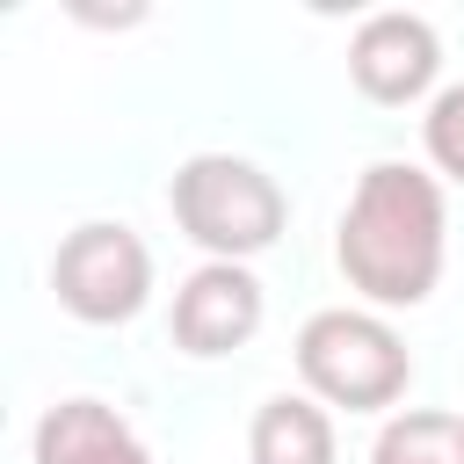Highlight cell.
<instances>
[{"mask_svg":"<svg viewBox=\"0 0 464 464\" xmlns=\"http://www.w3.org/2000/svg\"><path fill=\"white\" fill-rule=\"evenodd\" d=\"M442 254H450V210H442V181L406 167V160H377L362 167L341 225H334V261L348 276L355 297L406 312L428 304L442 283Z\"/></svg>","mask_w":464,"mask_h":464,"instance_id":"cell-1","label":"cell"},{"mask_svg":"<svg viewBox=\"0 0 464 464\" xmlns=\"http://www.w3.org/2000/svg\"><path fill=\"white\" fill-rule=\"evenodd\" d=\"M297 377L319 406H348V413H384L406 399L413 384V355L392 334V319L362 312V304H326L297 326Z\"/></svg>","mask_w":464,"mask_h":464,"instance_id":"cell-3","label":"cell"},{"mask_svg":"<svg viewBox=\"0 0 464 464\" xmlns=\"http://www.w3.org/2000/svg\"><path fill=\"white\" fill-rule=\"evenodd\" d=\"M167 210H174V225L210 261H254L290 225V196L276 188V174H261L239 152H196V160H181L174 181H167Z\"/></svg>","mask_w":464,"mask_h":464,"instance_id":"cell-2","label":"cell"},{"mask_svg":"<svg viewBox=\"0 0 464 464\" xmlns=\"http://www.w3.org/2000/svg\"><path fill=\"white\" fill-rule=\"evenodd\" d=\"M420 145H428V160H435L450 181H464V80L442 87V94L428 102V116H420Z\"/></svg>","mask_w":464,"mask_h":464,"instance_id":"cell-10","label":"cell"},{"mask_svg":"<svg viewBox=\"0 0 464 464\" xmlns=\"http://www.w3.org/2000/svg\"><path fill=\"white\" fill-rule=\"evenodd\" d=\"M36 464H152V450L109 399H58L36 420Z\"/></svg>","mask_w":464,"mask_h":464,"instance_id":"cell-7","label":"cell"},{"mask_svg":"<svg viewBox=\"0 0 464 464\" xmlns=\"http://www.w3.org/2000/svg\"><path fill=\"white\" fill-rule=\"evenodd\" d=\"M51 290H58V304H65L80 326H123V319H138L145 297H152V254H145V239H138L130 225L87 218V225H72V232L58 239V254H51Z\"/></svg>","mask_w":464,"mask_h":464,"instance_id":"cell-4","label":"cell"},{"mask_svg":"<svg viewBox=\"0 0 464 464\" xmlns=\"http://www.w3.org/2000/svg\"><path fill=\"white\" fill-rule=\"evenodd\" d=\"M246 457L254 464H334V420L312 392H276L261 399L254 428H246Z\"/></svg>","mask_w":464,"mask_h":464,"instance_id":"cell-8","label":"cell"},{"mask_svg":"<svg viewBox=\"0 0 464 464\" xmlns=\"http://www.w3.org/2000/svg\"><path fill=\"white\" fill-rule=\"evenodd\" d=\"M370 464H464V413L442 406H406L377 428Z\"/></svg>","mask_w":464,"mask_h":464,"instance_id":"cell-9","label":"cell"},{"mask_svg":"<svg viewBox=\"0 0 464 464\" xmlns=\"http://www.w3.org/2000/svg\"><path fill=\"white\" fill-rule=\"evenodd\" d=\"M261 312H268V304H261V283H254L246 261H203V268L174 290V319H167V334H174L181 355L210 362V355L246 348V341L261 334Z\"/></svg>","mask_w":464,"mask_h":464,"instance_id":"cell-6","label":"cell"},{"mask_svg":"<svg viewBox=\"0 0 464 464\" xmlns=\"http://www.w3.org/2000/svg\"><path fill=\"white\" fill-rule=\"evenodd\" d=\"M435 72H442V36H435L428 14L384 7V14H370V22L355 29V44H348V80H355V94L377 102V109L420 102V94L435 87Z\"/></svg>","mask_w":464,"mask_h":464,"instance_id":"cell-5","label":"cell"}]
</instances>
